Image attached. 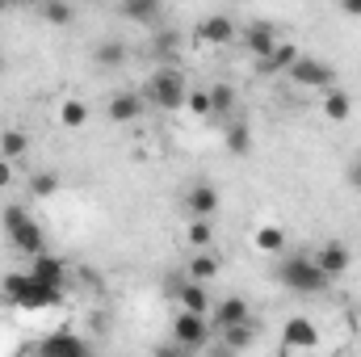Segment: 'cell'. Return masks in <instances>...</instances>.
I'll return each mask as SVG.
<instances>
[{
    "mask_svg": "<svg viewBox=\"0 0 361 357\" xmlns=\"http://www.w3.org/2000/svg\"><path fill=\"white\" fill-rule=\"evenodd\" d=\"M143 101H152L156 109H185L189 101V85L177 68H156L147 76V89H143Z\"/></svg>",
    "mask_w": 361,
    "mask_h": 357,
    "instance_id": "obj_2",
    "label": "cell"
},
{
    "mask_svg": "<svg viewBox=\"0 0 361 357\" xmlns=\"http://www.w3.org/2000/svg\"><path fill=\"white\" fill-rule=\"evenodd\" d=\"M152 47H156V55L164 59V68H173V55H177V47H180V34H173V30H156V34H152Z\"/></svg>",
    "mask_w": 361,
    "mask_h": 357,
    "instance_id": "obj_29",
    "label": "cell"
},
{
    "mask_svg": "<svg viewBox=\"0 0 361 357\" xmlns=\"http://www.w3.org/2000/svg\"><path fill=\"white\" fill-rule=\"evenodd\" d=\"M193 34L202 38V42H214V47H227L240 30H235V21L227 17V13H210V17H202L197 25H193Z\"/></svg>",
    "mask_w": 361,
    "mask_h": 357,
    "instance_id": "obj_10",
    "label": "cell"
},
{
    "mask_svg": "<svg viewBox=\"0 0 361 357\" xmlns=\"http://www.w3.org/2000/svg\"><path fill=\"white\" fill-rule=\"evenodd\" d=\"M126 59H130V47H126L122 38H101V42L92 47V63H97L101 72H114V68H126Z\"/></svg>",
    "mask_w": 361,
    "mask_h": 357,
    "instance_id": "obj_13",
    "label": "cell"
},
{
    "mask_svg": "<svg viewBox=\"0 0 361 357\" xmlns=\"http://www.w3.org/2000/svg\"><path fill=\"white\" fill-rule=\"evenodd\" d=\"M185 240H189L197 253H210V248H214V219H189Z\"/></svg>",
    "mask_w": 361,
    "mask_h": 357,
    "instance_id": "obj_24",
    "label": "cell"
},
{
    "mask_svg": "<svg viewBox=\"0 0 361 357\" xmlns=\"http://www.w3.org/2000/svg\"><path fill=\"white\" fill-rule=\"evenodd\" d=\"M4 227H8V240H13L17 253H25V257H42L47 253V236L30 219L25 206H4Z\"/></svg>",
    "mask_w": 361,
    "mask_h": 357,
    "instance_id": "obj_3",
    "label": "cell"
},
{
    "mask_svg": "<svg viewBox=\"0 0 361 357\" xmlns=\"http://www.w3.org/2000/svg\"><path fill=\"white\" fill-rule=\"evenodd\" d=\"M206 97H210V118H227L235 109V89L231 85H214V89H206Z\"/></svg>",
    "mask_w": 361,
    "mask_h": 357,
    "instance_id": "obj_27",
    "label": "cell"
},
{
    "mask_svg": "<svg viewBox=\"0 0 361 357\" xmlns=\"http://www.w3.org/2000/svg\"><path fill=\"white\" fill-rule=\"evenodd\" d=\"M38 17H42L47 25H72V21H76V8L63 4V0H47V4L38 8Z\"/></svg>",
    "mask_w": 361,
    "mask_h": 357,
    "instance_id": "obj_28",
    "label": "cell"
},
{
    "mask_svg": "<svg viewBox=\"0 0 361 357\" xmlns=\"http://www.w3.org/2000/svg\"><path fill=\"white\" fill-rule=\"evenodd\" d=\"M51 193H59V177H55V173H34V177H30V198L42 202V198H51Z\"/></svg>",
    "mask_w": 361,
    "mask_h": 357,
    "instance_id": "obj_31",
    "label": "cell"
},
{
    "mask_svg": "<svg viewBox=\"0 0 361 357\" xmlns=\"http://www.w3.org/2000/svg\"><path fill=\"white\" fill-rule=\"evenodd\" d=\"M290 80L298 89H336V68L328 59H311V55H298V63L290 68Z\"/></svg>",
    "mask_w": 361,
    "mask_h": 357,
    "instance_id": "obj_5",
    "label": "cell"
},
{
    "mask_svg": "<svg viewBox=\"0 0 361 357\" xmlns=\"http://www.w3.org/2000/svg\"><path fill=\"white\" fill-rule=\"evenodd\" d=\"M4 68H8V63H4V51H0V76H4Z\"/></svg>",
    "mask_w": 361,
    "mask_h": 357,
    "instance_id": "obj_38",
    "label": "cell"
},
{
    "mask_svg": "<svg viewBox=\"0 0 361 357\" xmlns=\"http://www.w3.org/2000/svg\"><path fill=\"white\" fill-rule=\"evenodd\" d=\"M185 109H189V114H202V118H210V97H206V89H202V92H189Z\"/></svg>",
    "mask_w": 361,
    "mask_h": 357,
    "instance_id": "obj_32",
    "label": "cell"
},
{
    "mask_svg": "<svg viewBox=\"0 0 361 357\" xmlns=\"http://www.w3.org/2000/svg\"><path fill=\"white\" fill-rule=\"evenodd\" d=\"M152 357H189V349H180L177 341H164V345H156V353Z\"/></svg>",
    "mask_w": 361,
    "mask_h": 357,
    "instance_id": "obj_34",
    "label": "cell"
},
{
    "mask_svg": "<svg viewBox=\"0 0 361 357\" xmlns=\"http://www.w3.org/2000/svg\"><path fill=\"white\" fill-rule=\"evenodd\" d=\"M235 324H252V315H248V298L227 294V298L214 307V328L223 332V328H235Z\"/></svg>",
    "mask_w": 361,
    "mask_h": 357,
    "instance_id": "obj_14",
    "label": "cell"
},
{
    "mask_svg": "<svg viewBox=\"0 0 361 357\" xmlns=\"http://www.w3.org/2000/svg\"><path fill=\"white\" fill-rule=\"evenodd\" d=\"M177 303H180V311H189V315H206V311H210L206 286H202V282H189V277L177 286Z\"/></svg>",
    "mask_w": 361,
    "mask_h": 357,
    "instance_id": "obj_15",
    "label": "cell"
},
{
    "mask_svg": "<svg viewBox=\"0 0 361 357\" xmlns=\"http://www.w3.org/2000/svg\"><path fill=\"white\" fill-rule=\"evenodd\" d=\"M219 341H223L227 349H235V353H248V349L257 345V328H252V324H235V328H223Z\"/></svg>",
    "mask_w": 361,
    "mask_h": 357,
    "instance_id": "obj_20",
    "label": "cell"
},
{
    "mask_svg": "<svg viewBox=\"0 0 361 357\" xmlns=\"http://www.w3.org/2000/svg\"><path fill=\"white\" fill-rule=\"evenodd\" d=\"M311 261H315V269H319L328 282H336V277H345V273H349V261H353V257H349V248H345L341 240H328V244H319V248H315V257H311Z\"/></svg>",
    "mask_w": 361,
    "mask_h": 357,
    "instance_id": "obj_7",
    "label": "cell"
},
{
    "mask_svg": "<svg viewBox=\"0 0 361 357\" xmlns=\"http://www.w3.org/2000/svg\"><path fill=\"white\" fill-rule=\"evenodd\" d=\"M219 265H223V261H219V253L210 248V253H197V257L185 265V273H189V282H202V286H206V282L219 273Z\"/></svg>",
    "mask_w": 361,
    "mask_h": 357,
    "instance_id": "obj_22",
    "label": "cell"
},
{
    "mask_svg": "<svg viewBox=\"0 0 361 357\" xmlns=\"http://www.w3.org/2000/svg\"><path fill=\"white\" fill-rule=\"evenodd\" d=\"M277 277H281V286H290V290H298V294H319V290H328V277L315 269V261H311L307 253L281 257V261H277Z\"/></svg>",
    "mask_w": 361,
    "mask_h": 357,
    "instance_id": "obj_4",
    "label": "cell"
},
{
    "mask_svg": "<svg viewBox=\"0 0 361 357\" xmlns=\"http://www.w3.org/2000/svg\"><path fill=\"white\" fill-rule=\"evenodd\" d=\"M42 357H92V349L76 337V332L59 328V332H51V337L42 341Z\"/></svg>",
    "mask_w": 361,
    "mask_h": 357,
    "instance_id": "obj_11",
    "label": "cell"
},
{
    "mask_svg": "<svg viewBox=\"0 0 361 357\" xmlns=\"http://www.w3.org/2000/svg\"><path fill=\"white\" fill-rule=\"evenodd\" d=\"M143 92H130V89H122V92H114L109 101H105V114H109V122H135L139 114H143Z\"/></svg>",
    "mask_w": 361,
    "mask_h": 357,
    "instance_id": "obj_12",
    "label": "cell"
},
{
    "mask_svg": "<svg viewBox=\"0 0 361 357\" xmlns=\"http://www.w3.org/2000/svg\"><path fill=\"white\" fill-rule=\"evenodd\" d=\"M319 105H324V114H328L332 122H349V114H353V101H349V92L345 89H328Z\"/></svg>",
    "mask_w": 361,
    "mask_h": 357,
    "instance_id": "obj_23",
    "label": "cell"
},
{
    "mask_svg": "<svg viewBox=\"0 0 361 357\" xmlns=\"http://www.w3.org/2000/svg\"><path fill=\"white\" fill-rule=\"evenodd\" d=\"M341 13H345V17H361V0H345Z\"/></svg>",
    "mask_w": 361,
    "mask_h": 357,
    "instance_id": "obj_37",
    "label": "cell"
},
{
    "mask_svg": "<svg viewBox=\"0 0 361 357\" xmlns=\"http://www.w3.org/2000/svg\"><path fill=\"white\" fill-rule=\"evenodd\" d=\"M30 273L38 277V282H47V286H55V290H63V277H68V265L59 261V257H51V253H42V257H34V265Z\"/></svg>",
    "mask_w": 361,
    "mask_h": 357,
    "instance_id": "obj_18",
    "label": "cell"
},
{
    "mask_svg": "<svg viewBox=\"0 0 361 357\" xmlns=\"http://www.w3.org/2000/svg\"><path fill=\"white\" fill-rule=\"evenodd\" d=\"M206 357H240V353H235V349H227V345L214 337V345H206Z\"/></svg>",
    "mask_w": 361,
    "mask_h": 357,
    "instance_id": "obj_35",
    "label": "cell"
},
{
    "mask_svg": "<svg viewBox=\"0 0 361 357\" xmlns=\"http://www.w3.org/2000/svg\"><path fill=\"white\" fill-rule=\"evenodd\" d=\"M281 341H286V345H294V349H315L319 332H315V324H311V320L294 315V320H286V328H281Z\"/></svg>",
    "mask_w": 361,
    "mask_h": 357,
    "instance_id": "obj_16",
    "label": "cell"
},
{
    "mask_svg": "<svg viewBox=\"0 0 361 357\" xmlns=\"http://www.w3.org/2000/svg\"><path fill=\"white\" fill-rule=\"evenodd\" d=\"M257 248H261V253H277V257H281V248H286V231H281V227H273V223H265V227L257 231Z\"/></svg>",
    "mask_w": 361,
    "mask_h": 357,
    "instance_id": "obj_30",
    "label": "cell"
},
{
    "mask_svg": "<svg viewBox=\"0 0 361 357\" xmlns=\"http://www.w3.org/2000/svg\"><path fill=\"white\" fill-rule=\"evenodd\" d=\"M4 298H13L17 307H59L63 303V290L38 282L34 273H8L4 277Z\"/></svg>",
    "mask_w": 361,
    "mask_h": 357,
    "instance_id": "obj_1",
    "label": "cell"
},
{
    "mask_svg": "<svg viewBox=\"0 0 361 357\" xmlns=\"http://www.w3.org/2000/svg\"><path fill=\"white\" fill-rule=\"evenodd\" d=\"M180 206L189 210V219H214L219 214V189L214 185H193V189H185V198H180Z\"/></svg>",
    "mask_w": 361,
    "mask_h": 357,
    "instance_id": "obj_9",
    "label": "cell"
},
{
    "mask_svg": "<svg viewBox=\"0 0 361 357\" xmlns=\"http://www.w3.org/2000/svg\"><path fill=\"white\" fill-rule=\"evenodd\" d=\"M294 63H298V47H294V42H277L269 59L257 63V72H261V76H277V72H290Z\"/></svg>",
    "mask_w": 361,
    "mask_h": 357,
    "instance_id": "obj_17",
    "label": "cell"
},
{
    "mask_svg": "<svg viewBox=\"0 0 361 357\" xmlns=\"http://www.w3.org/2000/svg\"><path fill=\"white\" fill-rule=\"evenodd\" d=\"M8 185H13V164L0 160V189H8Z\"/></svg>",
    "mask_w": 361,
    "mask_h": 357,
    "instance_id": "obj_36",
    "label": "cell"
},
{
    "mask_svg": "<svg viewBox=\"0 0 361 357\" xmlns=\"http://www.w3.org/2000/svg\"><path fill=\"white\" fill-rule=\"evenodd\" d=\"M240 38H244L248 55H252L257 63H261V59H269V55H273V47L281 42V38H277V30H273L269 21H248V25L240 30Z\"/></svg>",
    "mask_w": 361,
    "mask_h": 357,
    "instance_id": "obj_8",
    "label": "cell"
},
{
    "mask_svg": "<svg viewBox=\"0 0 361 357\" xmlns=\"http://www.w3.org/2000/svg\"><path fill=\"white\" fill-rule=\"evenodd\" d=\"M118 13H122L126 21H139V25H156V21H160V4H156V0H126Z\"/></svg>",
    "mask_w": 361,
    "mask_h": 357,
    "instance_id": "obj_19",
    "label": "cell"
},
{
    "mask_svg": "<svg viewBox=\"0 0 361 357\" xmlns=\"http://www.w3.org/2000/svg\"><path fill=\"white\" fill-rule=\"evenodd\" d=\"M30 152V139H25V131H0V160H8V164H17L21 156Z\"/></svg>",
    "mask_w": 361,
    "mask_h": 357,
    "instance_id": "obj_21",
    "label": "cell"
},
{
    "mask_svg": "<svg viewBox=\"0 0 361 357\" xmlns=\"http://www.w3.org/2000/svg\"><path fill=\"white\" fill-rule=\"evenodd\" d=\"M85 122H89V105H85V101H76V97L59 101V126H68V131H80Z\"/></svg>",
    "mask_w": 361,
    "mask_h": 357,
    "instance_id": "obj_25",
    "label": "cell"
},
{
    "mask_svg": "<svg viewBox=\"0 0 361 357\" xmlns=\"http://www.w3.org/2000/svg\"><path fill=\"white\" fill-rule=\"evenodd\" d=\"M345 181H349V189H357L361 193V152L349 156V164H345Z\"/></svg>",
    "mask_w": 361,
    "mask_h": 357,
    "instance_id": "obj_33",
    "label": "cell"
},
{
    "mask_svg": "<svg viewBox=\"0 0 361 357\" xmlns=\"http://www.w3.org/2000/svg\"><path fill=\"white\" fill-rule=\"evenodd\" d=\"M227 152L231 156H248L252 152V126L248 122H231L227 126Z\"/></svg>",
    "mask_w": 361,
    "mask_h": 357,
    "instance_id": "obj_26",
    "label": "cell"
},
{
    "mask_svg": "<svg viewBox=\"0 0 361 357\" xmlns=\"http://www.w3.org/2000/svg\"><path fill=\"white\" fill-rule=\"evenodd\" d=\"M173 341H177L180 349H206L210 345V320L180 311L177 320H173Z\"/></svg>",
    "mask_w": 361,
    "mask_h": 357,
    "instance_id": "obj_6",
    "label": "cell"
}]
</instances>
